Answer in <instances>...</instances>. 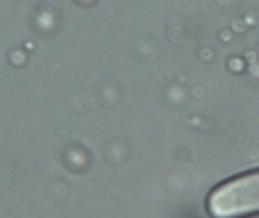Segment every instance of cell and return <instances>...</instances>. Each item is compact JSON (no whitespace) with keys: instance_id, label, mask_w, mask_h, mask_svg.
I'll list each match as a JSON object with an SVG mask.
<instances>
[{"instance_id":"cell-1","label":"cell","mask_w":259,"mask_h":218,"mask_svg":"<svg viewBox=\"0 0 259 218\" xmlns=\"http://www.w3.org/2000/svg\"><path fill=\"white\" fill-rule=\"evenodd\" d=\"M214 218H246L259 214V170L243 173L216 187L207 198Z\"/></svg>"}]
</instances>
